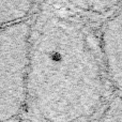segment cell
<instances>
[{
    "label": "cell",
    "instance_id": "obj_1",
    "mask_svg": "<svg viewBox=\"0 0 122 122\" xmlns=\"http://www.w3.org/2000/svg\"><path fill=\"white\" fill-rule=\"evenodd\" d=\"M114 93L99 28L42 0L32 20L26 110L39 122H88Z\"/></svg>",
    "mask_w": 122,
    "mask_h": 122
},
{
    "label": "cell",
    "instance_id": "obj_2",
    "mask_svg": "<svg viewBox=\"0 0 122 122\" xmlns=\"http://www.w3.org/2000/svg\"><path fill=\"white\" fill-rule=\"evenodd\" d=\"M33 17L0 31V120L10 122L27 107Z\"/></svg>",
    "mask_w": 122,
    "mask_h": 122
},
{
    "label": "cell",
    "instance_id": "obj_3",
    "mask_svg": "<svg viewBox=\"0 0 122 122\" xmlns=\"http://www.w3.org/2000/svg\"><path fill=\"white\" fill-rule=\"evenodd\" d=\"M101 51L115 92H122V5L99 27Z\"/></svg>",
    "mask_w": 122,
    "mask_h": 122
},
{
    "label": "cell",
    "instance_id": "obj_4",
    "mask_svg": "<svg viewBox=\"0 0 122 122\" xmlns=\"http://www.w3.org/2000/svg\"><path fill=\"white\" fill-rule=\"evenodd\" d=\"M66 12L99 28L115 11L122 5V0H46Z\"/></svg>",
    "mask_w": 122,
    "mask_h": 122
},
{
    "label": "cell",
    "instance_id": "obj_5",
    "mask_svg": "<svg viewBox=\"0 0 122 122\" xmlns=\"http://www.w3.org/2000/svg\"><path fill=\"white\" fill-rule=\"evenodd\" d=\"M42 0H0V24L13 25L32 18Z\"/></svg>",
    "mask_w": 122,
    "mask_h": 122
},
{
    "label": "cell",
    "instance_id": "obj_6",
    "mask_svg": "<svg viewBox=\"0 0 122 122\" xmlns=\"http://www.w3.org/2000/svg\"><path fill=\"white\" fill-rule=\"evenodd\" d=\"M97 122H122V92H115L97 116Z\"/></svg>",
    "mask_w": 122,
    "mask_h": 122
}]
</instances>
